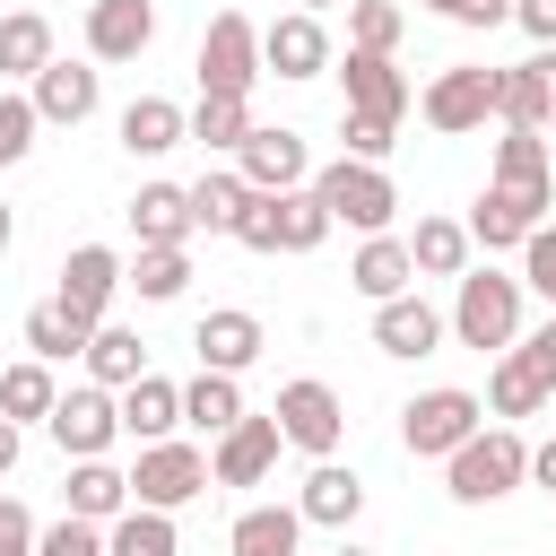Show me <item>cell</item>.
<instances>
[{"mask_svg":"<svg viewBox=\"0 0 556 556\" xmlns=\"http://www.w3.org/2000/svg\"><path fill=\"white\" fill-rule=\"evenodd\" d=\"M521 478H530V443H521L513 426H478V434L443 460L452 504H495V495H513Z\"/></svg>","mask_w":556,"mask_h":556,"instance_id":"cell-1","label":"cell"},{"mask_svg":"<svg viewBox=\"0 0 556 556\" xmlns=\"http://www.w3.org/2000/svg\"><path fill=\"white\" fill-rule=\"evenodd\" d=\"M452 339L460 348H513L521 339V278H504V269H460V295H452Z\"/></svg>","mask_w":556,"mask_h":556,"instance_id":"cell-2","label":"cell"},{"mask_svg":"<svg viewBox=\"0 0 556 556\" xmlns=\"http://www.w3.org/2000/svg\"><path fill=\"white\" fill-rule=\"evenodd\" d=\"M547 200H556V174H539V182L495 174V182L478 191V208H469V243H486V252H521V243L547 226Z\"/></svg>","mask_w":556,"mask_h":556,"instance_id":"cell-3","label":"cell"},{"mask_svg":"<svg viewBox=\"0 0 556 556\" xmlns=\"http://www.w3.org/2000/svg\"><path fill=\"white\" fill-rule=\"evenodd\" d=\"M556 400V321H539L530 339H513L486 374V408L495 417H539Z\"/></svg>","mask_w":556,"mask_h":556,"instance_id":"cell-4","label":"cell"},{"mask_svg":"<svg viewBox=\"0 0 556 556\" xmlns=\"http://www.w3.org/2000/svg\"><path fill=\"white\" fill-rule=\"evenodd\" d=\"M261 78H269V61H261V26H252L243 9H217L208 35H200V96H252Z\"/></svg>","mask_w":556,"mask_h":556,"instance_id":"cell-5","label":"cell"},{"mask_svg":"<svg viewBox=\"0 0 556 556\" xmlns=\"http://www.w3.org/2000/svg\"><path fill=\"white\" fill-rule=\"evenodd\" d=\"M313 191H321V208H330L339 226H356V235H391V217H400L391 174H382V165H365V156L321 165V174H313Z\"/></svg>","mask_w":556,"mask_h":556,"instance_id":"cell-6","label":"cell"},{"mask_svg":"<svg viewBox=\"0 0 556 556\" xmlns=\"http://www.w3.org/2000/svg\"><path fill=\"white\" fill-rule=\"evenodd\" d=\"M478 426H486V400H478V391H452V382H443V391H417V400L400 408V443H408L417 460H452Z\"/></svg>","mask_w":556,"mask_h":556,"instance_id":"cell-7","label":"cell"},{"mask_svg":"<svg viewBox=\"0 0 556 556\" xmlns=\"http://www.w3.org/2000/svg\"><path fill=\"white\" fill-rule=\"evenodd\" d=\"M217 478H208V452L200 443H139V460H130V504H156V513H182L191 495H208Z\"/></svg>","mask_w":556,"mask_h":556,"instance_id":"cell-8","label":"cell"},{"mask_svg":"<svg viewBox=\"0 0 556 556\" xmlns=\"http://www.w3.org/2000/svg\"><path fill=\"white\" fill-rule=\"evenodd\" d=\"M426 130H443V139H469V130H486L495 122V70H478V61H452L434 87H426Z\"/></svg>","mask_w":556,"mask_h":556,"instance_id":"cell-9","label":"cell"},{"mask_svg":"<svg viewBox=\"0 0 556 556\" xmlns=\"http://www.w3.org/2000/svg\"><path fill=\"white\" fill-rule=\"evenodd\" d=\"M122 278H130V269H122V252H113V243H78V252L61 261V287H52V304H61L78 330H96V321L113 313Z\"/></svg>","mask_w":556,"mask_h":556,"instance_id":"cell-10","label":"cell"},{"mask_svg":"<svg viewBox=\"0 0 556 556\" xmlns=\"http://www.w3.org/2000/svg\"><path fill=\"white\" fill-rule=\"evenodd\" d=\"M52 443L70 452V460H104V443L122 434V391H104V382H78V391H61L52 400Z\"/></svg>","mask_w":556,"mask_h":556,"instance_id":"cell-11","label":"cell"},{"mask_svg":"<svg viewBox=\"0 0 556 556\" xmlns=\"http://www.w3.org/2000/svg\"><path fill=\"white\" fill-rule=\"evenodd\" d=\"M278 434H287L295 452L330 460V452H339V434H348L339 391H330V382H313V374H304V382H287V391H278Z\"/></svg>","mask_w":556,"mask_h":556,"instance_id":"cell-12","label":"cell"},{"mask_svg":"<svg viewBox=\"0 0 556 556\" xmlns=\"http://www.w3.org/2000/svg\"><path fill=\"white\" fill-rule=\"evenodd\" d=\"M278 452H287L278 408H269V417H235V426L217 434V452H208V478H217V486H261V478L278 469Z\"/></svg>","mask_w":556,"mask_h":556,"instance_id":"cell-13","label":"cell"},{"mask_svg":"<svg viewBox=\"0 0 556 556\" xmlns=\"http://www.w3.org/2000/svg\"><path fill=\"white\" fill-rule=\"evenodd\" d=\"M235 174H243L252 191H295V182H313V148H304V130L252 122V139L235 148Z\"/></svg>","mask_w":556,"mask_h":556,"instance_id":"cell-14","label":"cell"},{"mask_svg":"<svg viewBox=\"0 0 556 556\" xmlns=\"http://www.w3.org/2000/svg\"><path fill=\"white\" fill-rule=\"evenodd\" d=\"M261 61H269V78H321V70H330V35H321V17H313V9L269 17V26H261Z\"/></svg>","mask_w":556,"mask_h":556,"instance_id":"cell-15","label":"cell"},{"mask_svg":"<svg viewBox=\"0 0 556 556\" xmlns=\"http://www.w3.org/2000/svg\"><path fill=\"white\" fill-rule=\"evenodd\" d=\"M339 87H348V113H374V122H400V113H408V78H400L391 52H356V43H348Z\"/></svg>","mask_w":556,"mask_h":556,"instance_id":"cell-16","label":"cell"},{"mask_svg":"<svg viewBox=\"0 0 556 556\" xmlns=\"http://www.w3.org/2000/svg\"><path fill=\"white\" fill-rule=\"evenodd\" d=\"M156 43V0H96L87 9V52L96 61H139Z\"/></svg>","mask_w":556,"mask_h":556,"instance_id":"cell-17","label":"cell"},{"mask_svg":"<svg viewBox=\"0 0 556 556\" xmlns=\"http://www.w3.org/2000/svg\"><path fill=\"white\" fill-rule=\"evenodd\" d=\"M443 330H452V321H443L426 295H391V304H374V348H382V356H434Z\"/></svg>","mask_w":556,"mask_h":556,"instance_id":"cell-18","label":"cell"},{"mask_svg":"<svg viewBox=\"0 0 556 556\" xmlns=\"http://www.w3.org/2000/svg\"><path fill=\"white\" fill-rule=\"evenodd\" d=\"M26 96H35V113H43V122H61V130H78V122L96 113V96H104V78H96L87 61H52V70H43V78H35Z\"/></svg>","mask_w":556,"mask_h":556,"instance_id":"cell-19","label":"cell"},{"mask_svg":"<svg viewBox=\"0 0 556 556\" xmlns=\"http://www.w3.org/2000/svg\"><path fill=\"white\" fill-rule=\"evenodd\" d=\"M130 235L139 243H191L200 217H191V182H139L130 200Z\"/></svg>","mask_w":556,"mask_h":556,"instance_id":"cell-20","label":"cell"},{"mask_svg":"<svg viewBox=\"0 0 556 556\" xmlns=\"http://www.w3.org/2000/svg\"><path fill=\"white\" fill-rule=\"evenodd\" d=\"M408 278H417V261H408V243H400V235H365V243H356V261H348V287H356L365 304L408 295Z\"/></svg>","mask_w":556,"mask_h":556,"instance_id":"cell-21","label":"cell"},{"mask_svg":"<svg viewBox=\"0 0 556 556\" xmlns=\"http://www.w3.org/2000/svg\"><path fill=\"white\" fill-rule=\"evenodd\" d=\"M191 348H200V365H217V374H243L261 348H269V330L252 321V313H200V330H191Z\"/></svg>","mask_w":556,"mask_h":556,"instance_id":"cell-22","label":"cell"},{"mask_svg":"<svg viewBox=\"0 0 556 556\" xmlns=\"http://www.w3.org/2000/svg\"><path fill=\"white\" fill-rule=\"evenodd\" d=\"M295 513H304V521H321V530H348V521L365 513V478H356V469H339V460H313V478H304Z\"/></svg>","mask_w":556,"mask_h":556,"instance_id":"cell-23","label":"cell"},{"mask_svg":"<svg viewBox=\"0 0 556 556\" xmlns=\"http://www.w3.org/2000/svg\"><path fill=\"white\" fill-rule=\"evenodd\" d=\"M191 139V113L182 104H165V96H130L122 104V148L130 156H165V148H182Z\"/></svg>","mask_w":556,"mask_h":556,"instance_id":"cell-24","label":"cell"},{"mask_svg":"<svg viewBox=\"0 0 556 556\" xmlns=\"http://www.w3.org/2000/svg\"><path fill=\"white\" fill-rule=\"evenodd\" d=\"M182 426V382H165V374H139L130 391H122V434H139V443H165Z\"/></svg>","mask_w":556,"mask_h":556,"instance_id":"cell-25","label":"cell"},{"mask_svg":"<svg viewBox=\"0 0 556 556\" xmlns=\"http://www.w3.org/2000/svg\"><path fill=\"white\" fill-rule=\"evenodd\" d=\"M61 52H52V17L43 9H17V17H0V78H43Z\"/></svg>","mask_w":556,"mask_h":556,"instance_id":"cell-26","label":"cell"},{"mask_svg":"<svg viewBox=\"0 0 556 556\" xmlns=\"http://www.w3.org/2000/svg\"><path fill=\"white\" fill-rule=\"evenodd\" d=\"M295 539H304V513L295 504H243L235 530H226L235 556H295Z\"/></svg>","mask_w":556,"mask_h":556,"instance_id":"cell-27","label":"cell"},{"mask_svg":"<svg viewBox=\"0 0 556 556\" xmlns=\"http://www.w3.org/2000/svg\"><path fill=\"white\" fill-rule=\"evenodd\" d=\"M87 374H96L104 391H130V382L148 374V339L122 330V321H96V339H87Z\"/></svg>","mask_w":556,"mask_h":556,"instance_id":"cell-28","label":"cell"},{"mask_svg":"<svg viewBox=\"0 0 556 556\" xmlns=\"http://www.w3.org/2000/svg\"><path fill=\"white\" fill-rule=\"evenodd\" d=\"M235 417H252V408H243V391H235V374L200 365V374L182 382V426H200V434H226Z\"/></svg>","mask_w":556,"mask_h":556,"instance_id":"cell-29","label":"cell"},{"mask_svg":"<svg viewBox=\"0 0 556 556\" xmlns=\"http://www.w3.org/2000/svg\"><path fill=\"white\" fill-rule=\"evenodd\" d=\"M70 513H78V521H122V513H130V469L78 460V469H70Z\"/></svg>","mask_w":556,"mask_h":556,"instance_id":"cell-30","label":"cell"},{"mask_svg":"<svg viewBox=\"0 0 556 556\" xmlns=\"http://www.w3.org/2000/svg\"><path fill=\"white\" fill-rule=\"evenodd\" d=\"M495 122H513V130H556V122H547V78H539V61L495 70Z\"/></svg>","mask_w":556,"mask_h":556,"instance_id":"cell-31","label":"cell"},{"mask_svg":"<svg viewBox=\"0 0 556 556\" xmlns=\"http://www.w3.org/2000/svg\"><path fill=\"white\" fill-rule=\"evenodd\" d=\"M408 261H417V278H460L469 269V226L460 217H417Z\"/></svg>","mask_w":556,"mask_h":556,"instance_id":"cell-32","label":"cell"},{"mask_svg":"<svg viewBox=\"0 0 556 556\" xmlns=\"http://www.w3.org/2000/svg\"><path fill=\"white\" fill-rule=\"evenodd\" d=\"M104 556H182V539H174V513H156V504H130L122 521H104Z\"/></svg>","mask_w":556,"mask_h":556,"instance_id":"cell-33","label":"cell"},{"mask_svg":"<svg viewBox=\"0 0 556 556\" xmlns=\"http://www.w3.org/2000/svg\"><path fill=\"white\" fill-rule=\"evenodd\" d=\"M122 287H139V304H174L191 287V252L182 243H139V261H130Z\"/></svg>","mask_w":556,"mask_h":556,"instance_id":"cell-34","label":"cell"},{"mask_svg":"<svg viewBox=\"0 0 556 556\" xmlns=\"http://www.w3.org/2000/svg\"><path fill=\"white\" fill-rule=\"evenodd\" d=\"M243 200H252V182H243L235 165H217V174H200V182H191V217H200V235H235V217H243Z\"/></svg>","mask_w":556,"mask_h":556,"instance_id":"cell-35","label":"cell"},{"mask_svg":"<svg viewBox=\"0 0 556 556\" xmlns=\"http://www.w3.org/2000/svg\"><path fill=\"white\" fill-rule=\"evenodd\" d=\"M330 226H339V217L321 208V191H313V182L278 191V252H313V243H321Z\"/></svg>","mask_w":556,"mask_h":556,"instance_id":"cell-36","label":"cell"},{"mask_svg":"<svg viewBox=\"0 0 556 556\" xmlns=\"http://www.w3.org/2000/svg\"><path fill=\"white\" fill-rule=\"evenodd\" d=\"M52 400H61V382H52V365L43 356H26V365H9L0 374V417H52Z\"/></svg>","mask_w":556,"mask_h":556,"instance_id":"cell-37","label":"cell"},{"mask_svg":"<svg viewBox=\"0 0 556 556\" xmlns=\"http://www.w3.org/2000/svg\"><path fill=\"white\" fill-rule=\"evenodd\" d=\"M191 139L200 148H243L252 139V96H200L191 104Z\"/></svg>","mask_w":556,"mask_h":556,"instance_id":"cell-38","label":"cell"},{"mask_svg":"<svg viewBox=\"0 0 556 556\" xmlns=\"http://www.w3.org/2000/svg\"><path fill=\"white\" fill-rule=\"evenodd\" d=\"M87 339H96V330H78L61 304H35V313H26V356H43V365H70V356H87Z\"/></svg>","mask_w":556,"mask_h":556,"instance_id":"cell-39","label":"cell"},{"mask_svg":"<svg viewBox=\"0 0 556 556\" xmlns=\"http://www.w3.org/2000/svg\"><path fill=\"white\" fill-rule=\"evenodd\" d=\"M400 0H348V43L356 52H400Z\"/></svg>","mask_w":556,"mask_h":556,"instance_id":"cell-40","label":"cell"},{"mask_svg":"<svg viewBox=\"0 0 556 556\" xmlns=\"http://www.w3.org/2000/svg\"><path fill=\"white\" fill-rule=\"evenodd\" d=\"M35 130H43L35 96H0V165H17V156L35 148Z\"/></svg>","mask_w":556,"mask_h":556,"instance_id":"cell-41","label":"cell"},{"mask_svg":"<svg viewBox=\"0 0 556 556\" xmlns=\"http://www.w3.org/2000/svg\"><path fill=\"white\" fill-rule=\"evenodd\" d=\"M35 556H104V521H78V513H61V521L35 539Z\"/></svg>","mask_w":556,"mask_h":556,"instance_id":"cell-42","label":"cell"},{"mask_svg":"<svg viewBox=\"0 0 556 556\" xmlns=\"http://www.w3.org/2000/svg\"><path fill=\"white\" fill-rule=\"evenodd\" d=\"M339 130H348V156H365V165H382L400 148V122H374V113H339Z\"/></svg>","mask_w":556,"mask_h":556,"instance_id":"cell-43","label":"cell"},{"mask_svg":"<svg viewBox=\"0 0 556 556\" xmlns=\"http://www.w3.org/2000/svg\"><path fill=\"white\" fill-rule=\"evenodd\" d=\"M235 243H243V252H278V191H252V200H243Z\"/></svg>","mask_w":556,"mask_h":556,"instance_id":"cell-44","label":"cell"},{"mask_svg":"<svg viewBox=\"0 0 556 556\" xmlns=\"http://www.w3.org/2000/svg\"><path fill=\"white\" fill-rule=\"evenodd\" d=\"M521 287H530V295H547V304H556V226H539V235H530V243H521Z\"/></svg>","mask_w":556,"mask_h":556,"instance_id":"cell-45","label":"cell"},{"mask_svg":"<svg viewBox=\"0 0 556 556\" xmlns=\"http://www.w3.org/2000/svg\"><path fill=\"white\" fill-rule=\"evenodd\" d=\"M426 9H434V17H452V26H478V35L513 17V0H426Z\"/></svg>","mask_w":556,"mask_h":556,"instance_id":"cell-46","label":"cell"},{"mask_svg":"<svg viewBox=\"0 0 556 556\" xmlns=\"http://www.w3.org/2000/svg\"><path fill=\"white\" fill-rule=\"evenodd\" d=\"M35 539H43L35 513H26L17 495H0V556H35Z\"/></svg>","mask_w":556,"mask_h":556,"instance_id":"cell-47","label":"cell"},{"mask_svg":"<svg viewBox=\"0 0 556 556\" xmlns=\"http://www.w3.org/2000/svg\"><path fill=\"white\" fill-rule=\"evenodd\" d=\"M513 17H521L530 43H556V0H513Z\"/></svg>","mask_w":556,"mask_h":556,"instance_id":"cell-48","label":"cell"},{"mask_svg":"<svg viewBox=\"0 0 556 556\" xmlns=\"http://www.w3.org/2000/svg\"><path fill=\"white\" fill-rule=\"evenodd\" d=\"M530 486H547V495H556V434L530 452Z\"/></svg>","mask_w":556,"mask_h":556,"instance_id":"cell-49","label":"cell"},{"mask_svg":"<svg viewBox=\"0 0 556 556\" xmlns=\"http://www.w3.org/2000/svg\"><path fill=\"white\" fill-rule=\"evenodd\" d=\"M530 61H539V78H547V122H556V43H539Z\"/></svg>","mask_w":556,"mask_h":556,"instance_id":"cell-50","label":"cell"},{"mask_svg":"<svg viewBox=\"0 0 556 556\" xmlns=\"http://www.w3.org/2000/svg\"><path fill=\"white\" fill-rule=\"evenodd\" d=\"M17 469V417H0V478Z\"/></svg>","mask_w":556,"mask_h":556,"instance_id":"cell-51","label":"cell"},{"mask_svg":"<svg viewBox=\"0 0 556 556\" xmlns=\"http://www.w3.org/2000/svg\"><path fill=\"white\" fill-rule=\"evenodd\" d=\"M9 235H17V226H9V208H0V252H9Z\"/></svg>","mask_w":556,"mask_h":556,"instance_id":"cell-52","label":"cell"},{"mask_svg":"<svg viewBox=\"0 0 556 556\" xmlns=\"http://www.w3.org/2000/svg\"><path fill=\"white\" fill-rule=\"evenodd\" d=\"M304 9H339V0H304Z\"/></svg>","mask_w":556,"mask_h":556,"instance_id":"cell-53","label":"cell"},{"mask_svg":"<svg viewBox=\"0 0 556 556\" xmlns=\"http://www.w3.org/2000/svg\"><path fill=\"white\" fill-rule=\"evenodd\" d=\"M339 556H365V547H339Z\"/></svg>","mask_w":556,"mask_h":556,"instance_id":"cell-54","label":"cell"}]
</instances>
